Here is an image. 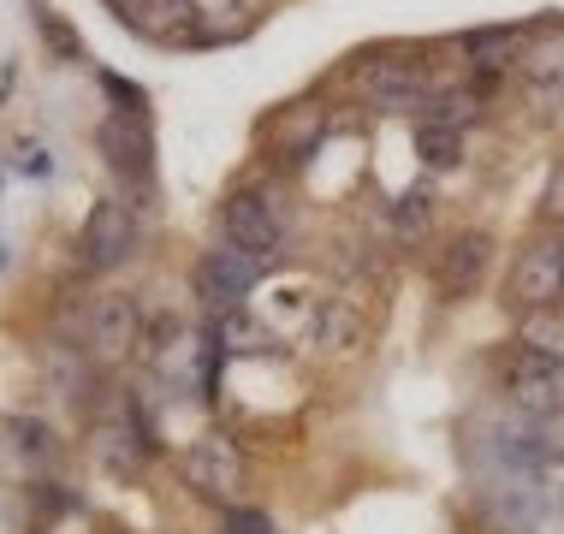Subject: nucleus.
<instances>
[{"mask_svg":"<svg viewBox=\"0 0 564 534\" xmlns=\"http://www.w3.org/2000/svg\"><path fill=\"white\" fill-rule=\"evenodd\" d=\"M350 84H357L380 113H422V101L434 96L429 59H410V54H362L357 66H350Z\"/></svg>","mask_w":564,"mask_h":534,"instance_id":"f257e3e1","label":"nucleus"},{"mask_svg":"<svg viewBox=\"0 0 564 534\" xmlns=\"http://www.w3.org/2000/svg\"><path fill=\"white\" fill-rule=\"evenodd\" d=\"M499 386H506V399L523 410V416L546 422V416L564 410V362L553 357V350H541V345H517L506 357Z\"/></svg>","mask_w":564,"mask_h":534,"instance_id":"f03ea898","label":"nucleus"},{"mask_svg":"<svg viewBox=\"0 0 564 534\" xmlns=\"http://www.w3.org/2000/svg\"><path fill=\"white\" fill-rule=\"evenodd\" d=\"M558 285H564V238H546V232L529 238L506 273V303L523 315L558 309Z\"/></svg>","mask_w":564,"mask_h":534,"instance_id":"7ed1b4c3","label":"nucleus"},{"mask_svg":"<svg viewBox=\"0 0 564 534\" xmlns=\"http://www.w3.org/2000/svg\"><path fill=\"white\" fill-rule=\"evenodd\" d=\"M185 481H191L196 499L232 511L238 499H243V451H238L226 434H203V439L185 451Z\"/></svg>","mask_w":564,"mask_h":534,"instance_id":"20e7f679","label":"nucleus"},{"mask_svg":"<svg viewBox=\"0 0 564 534\" xmlns=\"http://www.w3.org/2000/svg\"><path fill=\"white\" fill-rule=\"evenodd\" d=\"M487 268H494V238L481 232V226H464V232H452L446 243H440L434 255V285L446 303H464L481 292Z\"/></svg>","mask_w":564,"mask_h":534,"instance_id":"39448f33","label":"nucleus"},{"mask_svg":"<svg viewBox=\"0 0 564 534\" xmlns=\"http://www.w3.org/2000/svg\"><path fill=\"white\" fill-rule=\"evenodd\" d=\"M131 250H137L131 208L126 203H96V208H89V220H84V232H78V262L89 273H113V268L131 262Z\"/></svg>","mask_w":564,"mask_h":534,"instance_id":"423d86ee","label":"nucleus"},{"mask_svg":"<svg viewBox=\"0 0 564 534\" xmlns=\"http://www.w3.org/2000/svg\"><path fill=\"white\" fill-rule=\"evenodd\" d=\"M220 232L226 243H238V250H250V255H280V243H285V220L273 214V203L262 190H232L220 203Z\"/></svg>","mask_w":564,"mask_h":534,"instance_id":"0eeeda50","label":"nucleus"},{"mask_svg":"<svg viewBox=\"0 0 564 534\" xmlns=\"http://www.w3.org/2000/svg\"><path fill=\"white\" fill-rule=\"evenodd\" d=\"M137 339H143V315H137V303L126 292H108L89 309V327H84V350L96 362H126Z\"/></svg>","mask_w":564,"mask_h":534,"instance_id":"6e6552de","label":"nucleus"},{"mask_svg":"<svg viewBox=\"0 0 564 534\" xmlns=\"http://www.w3.org/2000/svg\"><path fill=\"white\" fill-rule=\"evenodd\" d=\"M256 280H262V255L238 250V243H215V250H203V262H196V292L215 303V309L238 303Z\"/></svg>","mask_w":564,"mask_h":534,"instance_id":"1a4fd4ad","label":"nucleus"},{"mask_svg":"<svg viewBox=\"0 0 564 534\" xmlns=\"http://www.w3.org/2000/svg\"><path fill=\"white\" fill-rule=\"evenodd\" d=\"M517 72H523V89L535 101H564V24H546L535 42H523Z\"/></svg>","mask_w":564,"mask_h":534,"instance_id":"9d476101","label":"nucleus"},{"mask_svg":"<svg viewBox=\"0 0 564 534\" xmlns=\"http://www.w3.org/2000/svg\"><path fill=\"white\" fill-rule=\"evenodd\" d=\"M523 30H511V24H494V30H469L464 36V54H469V66H476V78H494V72H506L523 59Z\"/></svg>","mask_w":564,"mask_h":534,"instance_id":"9b49d317","label":"nucleus"},{"mask_svg":"<svg viewBox=\"0 0 564 534\" xmlns=\"http://www.w3.org/2000/svg\"><path fill=\"white\" fill-rule=\"evenodd\" d=\"M101 149H108V166L119 178H143L149 185L155 161H149V137L137 131V119H108V126H101Z\"/></svg>","mask_w":564,"mask_h":534,"instance_id":"f8f14e48","label":"nucleus"},{"mask_svg":"<svg viewBox=\"0 0 564 534\" xmlns=\"http://www.w3.org/2000/svg\"><path fill=\"white\" fill-rule=\"evenodd\" d=\"M96 457L113 469V476H143L149 439L137 434V427H126V422H108V427H96Z\"/></svg>","mask_w":564,"mask_h":534,"instance_id":"ddd939ff","label":"nucleus"},{"mask_svg":"<svg viewBox=\"0 0 564 534\" xmlns=\"http://www.w3.org/2000/svg\"><path fill=\"white\" fill-rule=\"evenodd\" d=\"M476 113H481V96H476V89H434V96L422 101V126H440V131L476 126Z\"/></svg>","mask_w":564,"mask_h":534,"instance_id":"4468645a","label":"nucleus"},{"mask_svg":"<svg viewBox=\"0 0 564 534\" xmlns=\"http://www.w3.org/2000/svg\"><path fill=\"white\" fill-rule=\"evenodd\" d=\"M273 137H280V155L303 161V155H310V149L327 137V107H292V113L280 119V131H273Z\"/></svg>","mask_w":564,"mask_h":534,"instance_id":"2eb2a0df","label":"nucleus"},{"mask_svg":"<svg viewBox=\"0 0 564 534\" xmlns=\"http://www.w3.org/2000/svg\"><path fill=\"white\" fill-rule=\"evenodd\" d=\"M178 19H191V0H137L131 7V24L149 36H173Z\"/></svg>","mask_w":564,"mask_h":534,"instance_id":"dca6fc26","label":"nucleus"},{"mask_svg":"<svg viewBox=\"0 0 564 534\" xmlns=\"http://www.w3.org/2000/svg\"><path fill=\"white\" fill-rule=\"evenodd\" d=\"M429 220H434V196H429V190L399 196V208H392V226H399L404 243H416L422 232H429Z\"/></svg>","mask_w":564,"mask_h":534,"instance_id":"f3484780","label":"nucleus"},{"mask_svg":"<svg viewBox=\"0 0 564 534\" xmlns=\"http://www.w3.org/2000/svg\"><path fill=\"white\" fill-rule=\"evenodd\" d=\"M416 149L429 166H457V149H464V131H440V126H416Z\"/></svg>","mask_w":564,"mask_h":534,"instance_id":"a211bd4d","label":"nucleus"},{"mask_svg":"<svg viewBox=\"0 0 564 534\" xmlns=\"http://www.w3.org/2000/svg\"><path fill=\"white\" fill-rule=\"evenodd\" d=\"M42 36L54 42V54H59V59H84V48H78V36H72L66 24H59V12H42Z\"/></svg>","mask_w":564,"mask_h":534,"instance_id":"6ab92c4d","label":"nucleus"},{"mask_svg":"<svg viewBox=\"0 0 564 534\" xmlns=\"http://www.w3.org/2000/svg\"><path fill=\"white\" fill-rule=\"evenodd\" d=\"M226 534H273V523L262 511H250V505H232L226 511Z\"/></svg>","mask_w":564,"mask_h":534,"instance_id":"aec40b11","label":"nucleus"},{"mask_svg":"<svg viewBox=\"0 0 564 534\" xmlns=\"http://www.w3.org/2000/svg\"><path fill=\"white\" fill-rule=\"evenodd\" d=\"M541 214L553 226H564V161L553 166V178H546V196H541Z\"/></svg>","mask_w":564,"mask_h":534,"instance_id":"412c9836","label":"nucleus"},{"mask_svg":"<svg viewBox=\"0 0 564 534\" xmlns=\"http://www.w3.org/2000/svg\"><path fill=\"white\" fill-rule=\"evenodd\" d=\"M558 303H564V285H558Z\"/></svg>","mask_w":564,"mask_h":534,"instance_id":"4be33fe9","label":"nucleus"},{"mask_svg":"<svg viewBox=\"0 0 564 534\" xmlns=\"http://www.w3.org/2000/svg\"><path fill=\"white\" fill-rule=\"evenodd\" d=\"M101 534H119V528H101Z\"/></svg>","mask_w":564,"mask_h":534,"instance_id":"5701e85b","label":"nucleus"}]
</instances>
